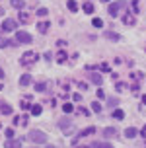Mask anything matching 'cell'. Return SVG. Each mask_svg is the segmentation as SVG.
Listing matches in <instances>:
<instances>
[{
	"label": "cell",
	"mask_w": 146,
	"mask_h": 148,
	"mask_svg": "<svg viewBox=\"0 0 146 148\" xmlns=\"http://www.w3.org/2000/svg\"><path fill=\"white\" fill-rule=\"evenodd\" d=\"M27 140H31V142H35V144H47V134L43 133V131H39V129H31L27 133V136H25Z\"/></svg>",
	"instance_id": "obj_1"
},
{
	"label": "cell",
	"mask_w": 146,
	"mask_h": 148,
	"mask_svg": "<svg viewBox=\"0 0 146 148\" xmlns=\"http://www.w3.org/2000/svg\"><path fill=\"white\" fill-rule=\"evenodd\" d=\"M121 10H127V2H125V0H119V2H109L107 12H109L111 18H117V14H119Z\"/></svg>",
	"instance_id": "obj_2"
},
{
	"label": "cell",
	"mask_w": 146,
	"mask_h": 148,
	"mask_svg": "<svg viewBox=\"0 0 146 148\" xmlns=\"http://www.w3.org/2000/svg\"><path fill=\"white\" fill-rule=\"evenodd\" d=\"M14 41L18 45H27V43H33V37H31V33H27V31H16Z\"/></svg>",
	"instance_id": "obj_3"
},
{
	"label": "cell",
	"mask_w": 146,
	"mask_h": 148,
	"mask_svg": "<svg viewBox=\"0 0 146 148\" xmlns=\"http://www.w3.org/2000/svg\"><path fill=\"white\" fill-rule=\"evenodd\" d=\"M58 127H60L62 133H66V134H70L74 131V123H72V119H68V117L60 119V121H58Z\"/></svg>",
	"instance_id": "obj_4"
},
{
	"label": "cell",
	"mask_w": 146,
	"mask_h": 148,
	"mask_svg": "<svg viewBox=\"0 0 146 148\" xmlns=\"http://www.w3.org/2000/svg\"><path fill=\"white\" fill-rule=\"evenodd\" d=\"M16 27H18L16 20L8 18V20H4V22H2V25H0V33H10V31H14Z\"/></svg>",
	"instance_id": "obj_5"
},
{
	"label": "cell",
	"mask_w": 146,
	"mask_h": 148,
	"mask_svg": "<svg viewBox=\"0 0 146 148\" xmlns=\"http://www.w3.org/2000/svg\"><path fill=\"white\" fill-rule=\"evenodd\" d=\"M37 53H33V51H27V53H23L22 55V59H20V64H23V66H27V64H31V62H35L37 60Z\"/></svg>",
	"instance_id": "obj_6"
},
{
	"label": "cell",
	"mask_w": 146,
	"mask_h": 148,
	"mask_svg": "<svg viewBox=\"0 0 146 148\" xmlns=\"http://www.w3.org/2000/svg\"><path fill=\"white\" fill-rule=\"evenodd\" d=\"M88 78H90V82L95 84V86H101V84H103V76H101V74H97V72L88 74Z\"/></svg>",
	"instance_id": "obj_7"
},
{
	"label": "cell",
	"mask_w": 146,
	"mask_h": 148,
	"mask_svg": "<svg viewBox=\"0 0 146 148\" xmlns=\"http://www.w3.org/2000/svg\"><path fill=\"white\" fill-rule=\"evenodd\" d=\"M134 22H136V20H134V14H132V12H125V16H123V23H125V25L132 27Z\"/></svg>",
	"instance_id": "obj_8"
},
{
	"label": "cell",
	"mask_w": 146,
	"mask_h": 148,
	"mask_svg": "<svg viewBox=\"0 0 146 148\" xmlns=\"http://www.w3.org/2000/svg\"><path fill=\"white\" fill-rule=\"evenodd\" d=\"M103 37H105V39H109V41H121V39H123V37L119 35V33H117V31H105V33H103Z\"/></svg>",
	"instance_id": "obj_9"
},
{
	"label": "cell",
	"mask_w": 146,
	"mask_h": 148,
	"mask_svg": "<svg viewBox=\"0 0 146 148\" xmlns=\"http://www.w3.org/2000/svg\"><path fill=\"white\" fill-rule=\"evenodd\" d=\"M4 148H22V140H16V138H8L4 142Z\"/></svg>",
	"instance_id": "obj_10"
},
{
	"label": "cell",
	"mask_w": 146,
	"mask_h": 148,
	"mask_svg": "<svg viewBox=\"0 0 146 148\" xmlns=\"http://www.w3.org/2000/svg\"><path fill=\"white\" fill-rule=\"evenodd\" d=\"M95 133V127H86V129H82L80 133H78V138H84V136H90V134Z\"/></svg>",
	"instance_id": "obj_11"
},
{
	"label": "cell",
	"mask_w": 146,
	"mask_h": 148,
	"mask_svg": "<svg viewBox=\"0 0 146 148\" xmlns=\"http://www.w3.org/2000/svg\"><path fill=\"white\" fill-rule=\"evenodd\" d=\"M134 136H138V131H136L134 127H129V129H125V138H134Z\"/></svg>",
	"instance_id": "obj_12"
},
{
	"label": "cell",
	"mask_w": 146,
	"mask_h": 148,
	"mask_svg": "<svg viewBox=\"0 0 146 148\" xmlns=\"http://www.w3.org/2000/svg\"><path fill=\"white\" fill-rule=\"evenodd\" d=\"M49 27H51V23H49V22H39V23H37V31H39V33H47Z\"/></svg>",
	"instance_id": "obj_13"
},
{
	"label": "cell",
	"mask_w": 146,
	"mask_h": 148,
	"mask_svg": "<svg viewBox=\"0 0 146 148\" xmlns=\"http://www.w3.org/2000/svg\"><path fill=\"white\" fill-rule=\"evenodd\" d=\"M12 105L10 103H0V113H2V115H12Z\"/></svg>",
	"instance_id": "obj_14"
},
{
	"label": "cell",
	"mask_w": 146,
	"mask_h": 148,
	"mask_svg": "<svg viewBox=\"0 0 146 148\" xmlns=\"http://www.w3.org/2000/svg\"><path fill=\"white\" fill-rule=\"evenodd\" d=\"M82 10H84L86 14H94V12H95V6L92 4V2H84V4H82Z\"/></svg>",
	"instance_id": "obj_15"
},
{
	"label": "cell",
	"mask_w": 146,
	"mask_h": 148,
	"mask_svg": "<svg viewBox=\"0 0 146 148\" xmlns=\"http://www.w3.org/2000/svg\"><path fill=\"white\" fill-rule=\"evenodd\" d=\"M20 22H22V23H29V22H31V14L22 10V12H20Z\"/></svg>",
	"instance_id": "obj_16"
},
{
	"label": "cell",
	"mask_w": 146,
	"mask_h": 148,
	"mask_svg": "<svg viewBox=\"0 0 146 148\" xmlns=\"http://www.w3.org/2000/svg\"><path fill=\"white\" fill-rule=\"evenodd\" d=\"M31 84V74H22L20 78V86H29Z\"/></svg>",
	"instance_id": "obj_17"
},
{
	"label": "cell",
	"mask_w": 146,
	"mask_h": 148,
	"mask_svg": "<svg viewBox=\"0 0 146 148\" xmlns=\"http://www.w3.org/2000/svg\"><path fill=\"white\" fill-rule=\"evenodd\" d=\"M115 134H117L115 127H107V129H103V136H115Z\"/></svg>",
	"instance_id": "obj_18"
},
{
	"label": "cell",
	"mask_w": 146,
	"mask_h": 148,
	"mask_svg": "<svg viewBox=\"0 0 146 148\" xmlns=\"http://www.w3.org/2000/svg\"><path fill=\"white\" fill-rule=\"evenodd\" d=\"M66 6H68L70 12H78V2H76V0H68V2H66Z\"/></svg>",
	"instance_id": "obj_19"
},
{
	"label": "cell",
	"mask_w": 146,
	"mask_h": 148,
	"mask_svg": "<svg viewBox=\"0 0 146 148\" xmlns=\"http://www.w3.org/2000/svg\"><path fill=\"white\" fill-rule=\"evenodd\" d=\"M92 148H113L109 144V142H103V140H97V142H94V146Z\"/></svg>",
	"instance_id": "obj_20"
},
{
	"label": "cell",
	"mask_w": 146,
	"mask_h": 148,
	"mask_svg": "<svg viewBox=\"0 0 146 148\" xmlns=\"http://www.w3.org/2000/svg\"><path fill=\"white\" fill-rule=\"evenodd\" d=\"M66 60H68V55H66L64 51H60L57 55V62H60V64H62V62H66Z\"/></svg>",
	"instance_id": "obj_21"
},
{
	"label": "cell",
	"mask_w": 146,
	"mask_h": 148,
	"mask_svg": "<svg viewBox=\"0 0 146 148\" xmlns=\"http://www.w3.org/2000/svg\"><path fill=\"white\" fill-rule=\"evenodd\" d=\"M29 109H31V115H41V111H43V107H41V105H31V107H29Z\"/></svg>",
	"instance_id": "obj_22"
},
{
	"label": "cell",
	"mask_w": 146,
	"mask_h": 148,
	"mask_svg": "<svg viewBox=\"0 0 146 148\" xmlns=\"http://www.w3.org/2000/svg\"><path fill=\"white\" fill-rule=\"evenodd\" d=\"M10 4H12V8H16V10H23V0H12Z\"/></svg>",
	"instance_id": "obj_23"
},
{
	"label": "cell",
	"mask_w": 146,
	"mask_h": 148,
	"mask_svg": "<svg viewBox=\"0 0 146 148\" xmlns=\"http://www.w3.org/2000/svg\"><path fill=\"white\" fill-rule=\"evenodd\" d=\"M127 88H129V86H127V84H123V82H117V84H115V90L119 92V94H123Z\"/></svg>",
	"instance_id": "obj_24"
},
{
	"label": "cell",
	"mask_w": 146,
	"mask_h": 148,
	"mask_svg": "<svg viewBox=\"0 0 146 148\" xmlns=\"http://www.w3.org/2000/svg\"><path fill=\"white\" fill-rule=\"evenodd\" d=\"M92 109H94V113H101V103L99 101H92Z\"/></svg>",
	"instance_id": "obj_25"
},
{
	"label": "cell",
	"mask_w": 146,
	"mask_h": 148,
	"mask_svg": "<svg viewBox=\"0 0 146 148\" xmlns=\"http://www.w3.org/2000/svg\"><path fill=\"white\" fill-rule=\"evenodd\" d=\"M113 117L115 119H125V111L123 109H115L113 111Z\"/></svg>",
	"instance_id": "obj_26"
},
{
	"label": "cell",
	"mask_w": 146,
	"mask_h": 148,
	"mask_svg": "<svg viewBox=\"0 0 146 148\" xmlns=\"http://www.w3.org/2000/svg\"><path fill=\"white\" fill-rule=\"evenodd\" d=\"M62 111H64V113H72V111H74V105L72 103H62Z\"/></svg>",
	"instance_id": "obj_27"
},
{
	"label": "cell",
	"mask_w": 146,
	"mask_h": 148,
	"mask_svg": "<svg viewBox=\"0 0 146 148\" xmlns=\"http://www.w3.org/2000/svg\"><path fill=\"white\" fill-rule=\"evenodd\" d=\"M92 25H94V27H103V20H101V18H94Z\"/></svg>",
	"instance_id": "obj_28"
},
{
	"label": "cell",
	"mask_w": 146,
	"mask_h": 148,
	"mask_svg": "<svg viewBox=\"0 0 146 148\" xmlns=\"http://www.w3.org/2000/svg\"><path fill=\"white\" fill-rule=\"evenodd\" d=\"M35 90L37 92H45V90H47V84H45V82H39V84H35Z\"/></svg>",
	"instance_id": "obj_29"
},
{
	"label": "cell",
	"mask_w": 146,
	"mask_h": 148,
	"mask_svg": "<svg viewBox=\"0 0 146 148\" xmlns=\"http://www.w3.org/2000/svg\"><path fill=\"white\" fill-rule=\"evenodd\" d=\"M47 12H49L47 8H39V10H37V16H41V18H45V16H47Z\"/></svg>",
	"instance_id": "obj_30"
},
{
	"label": "cell",
	"mask_w": 146,
	"mask_h": 148,
	"mask_svg": "<svg viewBox=\"0 0 146 148\" xmlns=\"http://www.w3.org/2000/svg\"><path fill=\"white\" fill-rule=\"evenodd\" d=\"M4 134H6L8 138H14V129H6V131H4Z\"/></svg>",
	"instance_id": "obj_31"
},
{
	"label": "cell",
	"mask_w": 146,
	"mask_h": 148,
	"mask_svg": "<svg viewBox=\"0 0 146 148\" xmlns=\"http://www.w3.org/2000/svg\"><path fill=\"white\" fill-rule=\"evenodd\" d=\"M99 68H101L103 72H109V70H111V68H109V64H107V62H101V66H99Z\"/></svg>",
	"instance_id": "obj_32"
},
{
	"label": "cell",
	"mask_w": 146,
	"mask_h": 148,
	"mask_svg": "<svg viewBox=\"0 0 146 148\" xmlns=\"http://www.w3.org/2000/svg\"><path fill=\"white\" fill-rule=\"evenodd\" d=\"M107 103H109V105H117V103H119V99H117V97H109Z\"/></svg>",
	"instance_id": "obj_33"
},
{
	"label": "cell",
	"mask_w": 146,
	"mask_h": 148,
	"mask_svg": "<svg viewBox=\"0 0 146 148\" xmlns=\"http://www.w3.org/2000/svg\"><path fill=\"white\" fill-rule=\"evenodd\" d=\"M78 90H88V84L86 82H78Z\"/></svg>",
	"instance_id": "obj_34"
},
{
	"label": "cell",
	"mask_w": 146,
	"mask_h": 148,
	"mask_svg": "<svg viewBox=\"0 0 146 148\" xmlns=\"http://www.w3.org/2000/svg\"><path fill=\"white\" fill-rule=\"evenodd\" d=\"M27 121H29V115H23L22 117V125H27Z\"/></svg>",
	"instance_id": "obj_35"
},
{
	"label": "cell",
	"mask_w": 146,
	"mask_h": 148,
	"mask_svg": "<svg viewBox=\"0 0 146 148\" xmlns=\"http://www.w3.org/2000/svg\"><path fill=\"white\" fill-rule=\"evenodd\" d=\"M74 101H82V96H80V94H74Z\"/></svg>",
	"instance_id": "obj_36"
},
{
	"label": "cell",
	"mask_w": 146,
	"mask_h": 148,
	"mask_svg": "<svg viewBox=\"0 0 146 148\" xmlns=\"http://www.w3.org/2000/svg\"><path fill=\"white\" fill-rule=\"evenodd\" d=\"M64 45H66V41H62V39H58V41H57V47H64Z\"/></svg>",
	"instance_id": "obj_37"
},
{
	"label": "cell",
	"mask_w": 146,
	"mask_h": 148,
	"mask_svg": "<svg viewBox=\"0 0 146 148\" xmlns=\"http://www.w3.org/2000/svg\"><path fill=\"white\" fill-rule=\"evenodd\" d=\"M140 136H142V138H146V125L142 127V131H140Z\"/></svg>",
	"instance_id": "obj_38"
},
{
	"label": "cell",
	"mask_w": 146,
	"mask_h": 148,
	"mask_svg": "<svg viewBox=\"0 0 146 148\" xmlns=\"http://www.w3.org/2000/svg\"><path fill=\"white\" fill-rule=\"evenodd\" d=\"M97 97H105V92L103 90H97Z\"/></svg>",
	"instance_id": "obj_39"
},
{
	"label": "cell",
	"mask_w": 146,
	"mask_h": 148,
	"mask_svg": "<svg viewBox=\"0 0 146 148\" xmlns=\"http://www.w3.org/2000/svg\"><path fill=\"white\" fill-rule=\"evenodd\" d=\"M2 78H4V70L0 68V80H2Z\"/></svg>",
	"instance_id": "obj_40"
},
{
	"label": "cell",
	"mask_w": 146,
	"mask_h": 148,
	"mask_svg": "<svg viewBox=\"0 0 146 148\" xmlns=\"http://www.w3.org/2000/svg\"><path fill=\"white\" fill-rule=\"evenodd\" d=\"M0 16H4V8L0 6Z\"/></svg>",
	"instance_id": "obj_41"
},
{
	"label": "cell",
	"mask_w": 146,
	"mask_h": 148,
	"mask_svg": "<svg viewBox=\"0 0 146 148\" xmlns=\"http://www.w3.org/2000/svg\"><path fill=\"white\" fill-rule=\"evenodd\" d=\"M142 103H144V105H146V96H142Z\"/></svg>",
	"instance_id": "obj_42"
},
{
	"label": "cell",
	"mask_w": 146,
	"mask_h": 148,
	"mask_svg": "<svg viewBox=\"0 0 146 148\" xmlns=\"http://www.w3.org/2000/svg\"><path fill=\"white\" fill-rule=\"evenodd\" d=\"M78 148H90V146H78Z\"/></svg>",
	"instance_id": "obj_43"
},
{
	"label": "cell",
	"mask_w": 146,
	"mask_h": 148,
	"mask_svg": "<svg viewBox=\"0 0 146 148\" xmlns=\"http://www.w3.org/2000/svg\"><path fill=\"white\" fill-rule=\"evenodd\" d=\"M101 2H111V0H101Z\"/></svg>",
	"instance_id": "obj_44"
},
{
	"label": "cell",
	"mask_w": 146,
	"mask_h": 148,
	"mask_svg": "<svg viewBox=\"0 0 146 148\" xmlns=\"http://www.w3.org/2000/svg\"><path fill=\"white\" fill-rule=\"evenodd\" d=\"M29 148H31V146H29ZM33 148H37V146H33Z\"/></svg>",
	"instance_id": "obj_45"
},
{
	"label": "cell",
	"mask_w": 146,
	"mask_h": 148,
	"mask_svg": "<svg viewBox=\"0 0 146 148\" xmlns=\"http://www.w3.org/2000/svg\"><path fill=\"white\" fill-rule=\"evenodd\" d=\"M134 2H138V0H134Z\"/></svg>",
	"instance_id": "obj_46"
}]
</instances>
